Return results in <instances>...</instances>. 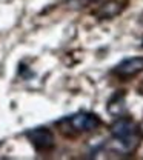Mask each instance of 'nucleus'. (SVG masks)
<instances>
[{
    "label": "nucleus",
    "mask_w": 143,
    "mask_h": 160,
    "mask_svg": "<svg viewBox=\"0 0 143 160\" xmlns=\"http://www.w3.org/2000/svg\"><path fill=\"white\" fill-rule=\"evenodd\" d=\"M123 9V3L120 0H106L97 11V16L100 19H112L117 14H120Z\"/></svg>",
    "instance_id": "obj_5"
},
{
    "label": "nucleus",
    "mask_w": 143,
    "mask_h": 160,
    "mask_svg": "<svg viewBox=\"0 0 143 160\" xmlns=\"http://www.w3.org/2000/svg\"><path fill=\"white\" fill-rule=\"evenodd\" d=\"M142 45H143V43H142Z\"/></svg>",
    "instance_id": "obj_8"
},
{
    "label": "nucleus",
    "mask_w": 143,
    "mask_h": 160,
    "mask_svg": "<svg viewBox=\"0 0 143 160\" xmlns=\"http://www.w3.org/2000/svg\"><path fill=\"white\" fill-rule=\"evenodd\" d=\"M112 148L117 152H134L140 142V128L131 117H120L111 126Z\"/></svg>",
    "instance_id": "obj_1"
},
{
    "label": "nucleus",
    "mask_w": 143,
    "mask_h": 160,
    "mask_svg": "<svg viewBox=\"0 0 143 160\" xmlns=\"http://www.w3.org/2000/svg\"><path fill=\"white\" fill-rule=\"evenodd\" d=\"M140 72H143V57H128V59H123L112 69V74H116L120 79H131V77H136Z\"/></svg>",
    "instance_id": "obj_4"
},
{
    "label": "nucleus",
    "mask_w": 143,
    "mask_h": 160,
    "mask_svg": "<svg viewBox=\"0 0 143 160\" xmlns=\"http://www.w3.org/2000/svg\"><path fill=\"white\" fill-rule=\"evenodd\" d=\"M142 131H143V125H142Z\"/></svg>",
    "instance_id": "obj_7"
},
{
    "label": "nucleus",
    "mask_w": 143,
    "mask_h": 160,
    "mask_svg": "<svg viewBox=\"0 0 143 160\" xmlns=\"http://www.w3.org/2000/svg\"><path fill=\"white\" fill-rule=\"evenodd\" d=\"M65 122L71 126L72 131L76 132H91L94 129H97L102 125V120L97 114L94 112H77L68 119H65Z\"/></svg>",
    "instance_id": "obj_2"
},
{
    "label": "nucleus",
    "mask_w": 143,
    "mask_h": 160,
    "mask_svg": "<svg viewBox=\"0 0 143 160\" xmlns=\"http://www.w3.org/2000/svg\"><path fill=\"white\" fill-rule=\"evenodd\" d=\"M126 96H125V91H117L111 100H109V103H108V111H109V114L111 116H122L123 112H125V109H126V106H125V103H126V99H125Z\"/></svg>",
    "instance_id": "obj_6"
},
{
    "label": "nucleus",
    "mask_w": 143,
    "mask_h": 160,
    "mask_svg": "<svg viewBox=\"0 0 143 160\" xmlns=\"http://www.w3.org/2000/svg\"><path fill=\"white\" fill-rule=\"evenodd\" d=\"M26 137L32 143V146H34L37 151H40V152H46V151L52 149L54 145H56L52 131L48 129V128H45V126L29 129V131L26 132Z\"/></svg>",
    "instance_id": "obj_3"
}]
</instances>
